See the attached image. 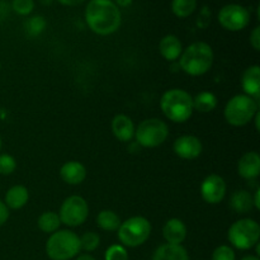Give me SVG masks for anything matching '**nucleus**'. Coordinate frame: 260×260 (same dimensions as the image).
<instances>
[{"label":"nucleus","mask_w":260,"mask_h":260,"mask_svg":"<svg viewBox=\"0 0 260 260\" xmlns=\"http://www.w3.org/2000/svg\"><path fill=\"white\" fill-rule=\"evenodd\" d=\"M85 22L96 35L109 36L121 27V10L112 0H90L85 8Z\"/></svg>","instance_id":"1"},{"label":"nucleus","mask_w":260,"mask_h":260,"mask_svg":"<svg viewBox=\"0 0 260 260\" xmlns=\"http://www.w3.org/2000/svg\"><path fill=\"white\" fill-rule=\"evenodd\" d=\"M215 53L206 42H194L183 50L179 57V66L190 76L205 75L212 68Z\"/></svg>","instance_id":"2"},{"label":"nucleus","mask_w":260,"mask_h":260,"mask_svg":"<svg viewBox=\"0 0 260 260\" xmlns=\"http://www.w3.org/2000/svg\"><path fill=\"white\" fill-rule=\"evenodd\" d=\"M160 108L169 121L184 123L193 114V96L183 89H170L162 94Z\"/></svg>","instance_id":"3"},{"label":"nucleus","mask_w":260,"mask_h":260,"mask_svg":"<svg viewBox=\"0 0 260 260\" xmlns=\"http://www.w3.org/2000/svg\"><path fill=\"white\" fill-rule=\"evenodd\" d=\"M80 250V238L71 230L55 231L46 243V253L51 260H70Z\"/></svg>","instance_id":"4"},{"label":"nucleus","mask_w":260,"mask_h":260,"mask_svg":"<svg viewBox=\"0 0 260 260\" xmlns=\"http://www.w3.org/2000/svg\"><path fill=\"white\" fill-rule=\"evenodd\" d=\"M258 111L259 102L246 94H238L226 103L223 116L231 126L243 127L253 121Z\"/></svg>","instance_id":"5"},{"label":"nucleus","mask_w":260,"mask_h":260,"mask_svg":"<svg viewBox=\"0 0 260 260\" xmlns=\"http://www.w3.org/2000/svg\"><path fill=\"white\" fill-rule=\"evenodd\" d=\"M117 231L122 245L127 248H137L146 243L151 235V223L146 217L134 216L121 222Z\"/></svg>","instance_id":"6"},{"label":"nucleus","mask_w":260,"mask_h":260,"mask_svg":"<svg viewBox=\"0 0 260 260\" xmlns=\"http://www.w3.org/2000/svg\"><path fill=\"white\" fill-rule=\"evenodd\" d=\"M260 226L255 220L241 218L230 226L228 239L234 248L239 250H249L259 243Z\"/></svg>","instance_id":"7"},{"label":"nucleus","mask_w":260,"mask_h":260,"mask_svg":"<svg viewBox=\"0 0 260 260\" xmlns=\"http://www.w3.org/2000/svg\"><path fill=\"white\" fill-rule=\"evenodd\" d=\"M169 136V127L159 118H149L142 121L135 128L136 144L146 149H154L167 141Z\"/></svg>","instance_id":"8"},{"label":"nucleus","mask_w":260,"mask_h":260,"mask_svg":"<svg viewBox=\"0 0 260 260\" xmlns=\"http://www.w3.org/2000/svg\"><path fill=\"white\" fill-rule=\"evenodd\" d=\"M89 215L88 202L81 196H70L62 202L58 212L61 223L78 228L86 221Z\"/></svg>","instance_id":"9"},{"label":"nucleus","mask_w":260,"mask_h":260,"mask_svg":"<svg viewBox=\"0 0 260 260\" xmlns=\"http://www.w3.org/2000/svg\"><path fill=\"white\" fill-rule=\"evenodd\" d=\"M221 27L230 32H239L250 23V13L245 7L239 4H228L222 7L217 15Z\"/></svg>","instance_id":"10"},{"label":"nucleus","mask_w":260,"mask_h":260,"mask_svg":"<svg viewBox=\"0 0 260 260\" xmlns=\"http://www.w3.org/2000/svg\"><path fill=\"white\" fill-rule=\"evenodd\" d=\"M226 189L225 179L217 174H211L201 184V196L208 205H217L225 198Z\"/></svg>","instance_id":"11"},{"label":"nucleus","mask_w":260,"mask_h":260,"mask_svg":"<svg viewBox=\"0 0 260 260\" xmlns=\"http://www.w3.org/2000/svg\"><path fill=\"white\" fill-rule=\"evenodd\" d=\"M173 150H174L175 155L179 156L180 159L194 160L202 154L203 145L197 136L183 135L175 140L174 144H173Z\"/></svg>","instance_id":"12"},{"label":"nucleus","mask_w":260,"mask_h":260,"mask_svg":"<svg viewBox=\"0 0 260 260\" xmlns=\"http://www.w3.org/2000/svg\"><path fill=\"white\" fill-rule=\"evenodd\" d=\"M238 173L246 180H253L260 174V155L256 151H249L240 157Z\"/></svg>","instance_id":"13"},{"label":"nucleus","mask_w":260,"mask_h":260,"mask_svg":"<svg viewBox=\"0 0 260 260\" xmlns=\"http://www.w3.org/2000/svg\"><path fill=\"white\" fill-rule=\"evenodd\" d=\"M162 236L167 244L182 245V243L187 238V226L179 218H170L162 228Z\"/></svg>","instance_id":"14"},{"label":"nucleus","mask_w":260,"mask_h":260,"mask_svg":"<svg viewBox=\"0 0 260 260\" xmlns=\"http://www.w3.org/2000/svg\"><path fill=\"white\" fill-rule=\"evenodd\" d=\"M241 86L246 95L251 96L259 102L260 96V68L259 65H253L246 69L241 78Z\"/></svg>","instance_id":"15"},{"label":"nucleus","mask_w":260,"mask_h":260,"mask_svg":"<svg viewBox=\"0 0 260 260\" xmlns=\"http://www.w3.org/2000/svg\"><path fill=\"white\" fill-rule=\"evenodd\" d=\"M60 177L63 182L70 185L81 184L86 178V168L80 161L71 160L61 167Z\"/></svg>","instance_id":"16"},{"label":"nucleus","mask_w":260,"mask_h":260,"mask_svg":"<svg viewBox=\"0 0 260 260\" xmlns=\"http://www.w3.org/2000/svg\"><path fill=\"white\" fill-rule=\"evenodd\" d=\"M112 132L117 140L128 142L135 137V124L126 114H117L112 121Z\"/></svg>","instance_id":"17"},{"label":"nucleus","mask_w":260,"mask_h":260,"mask_svg":"<svg viewBox=\"0 0 260 260\" xmlns=\"http://www.w3.org/2000/svg\"><path fill=\"white\" fill-rule=\"evenodd\" d=\"M159 51L167 61H175L180 57L183 52L182 42L174 35H167L161 38L159 43Z\"/></svg>","instance_id":"18"},{"label":"nucleus","mask_w":260,"mask_h":260,"mask_svg":"<svg viewBox=\"0 0 260 260\" xmlns=\"http://www.w3.org/2000/svg\"><path fill=\"white\" fill-rule=\"evenodd\" d=\"M29 200V192L24 185H13L5 193L4 203L9 210H20L27 205Z\"/></svg>","instance_id":"19"},{"label":"nucleus","mask_w":260,"mask_h":260,"mask_svg":"<svg viewBox=\"0 0 260 260\" xmlns=\"http://www.w3.org/2000/svg\"><path fill=\"white\" fill-rule=\"evenodd\" d=\"M152 260H189V255L182 245L165 243L155 250Z\"/></svg>","instance_id":"20"},{"label":"nucleus","mask_w":260,"mask_h":260,"mask_svg":"<svg viewBox=\"0 0 260 260\" xmlns=\"http://www.w3.org/2000/svg\"><path fill=\"white\" fill-rule=\"evenodd\" d=\"M230 207L234 212L245 215L254 208L253 196L245 189L236 190L230 197Z\"/></svg>","instance_id":"21"},{"label":"nucleus","mask_w":260,"mask_h":260,"mask_svg":"<svg viewBox=\"0 0 260 260\" xmlns=\"http://www.w3.org/2000/svg\"><path fill=\"white\" fill-rule=\"evenodd\" d=\"M217 107V96L211 91H201L193 98V109L201 113H210Z\"/></svg>","instance_id":"22"},{"label":"nucleus","mask_w":260,"mask_h":260,"mask_svg":"<svg viewBox=\"0 0 260 260\" xmlns=\"http://www.w3.org/2000/svg\"><path fill=\"white\" fill-rule=\"evenodd\" d=\"M96 225L104 231H117L121 225V218L111 210H103L96 216Z\"/></svg>","instance_id":"23"},{"label":"nucleus","mask_w":260,"mask_h":260,"mask_svg":"<svg viewBox=\"0 0 260 260\" xmlns=\"http://www.w3.org/2000/svg\"><path fill=\"white\" fill-rule=\"evenodd\" d=\"M38 229L45 234H53L60 229L61 221L58 217V213L52 212V211H47L43 212L42 215L38 217L37 221Z\"/></svg>","instance_id":"24"},{"label":"nucleus","mask_w":260,"mask_h":260,"mask_svg":"<svg viewBox=\"0 0 260 260\" xmlns=\"http://www.w3.org/2000/svg\"><path fill=\"white\" fill-rule=\"evenodd\" d=\"M197 9V0H173L172 10L175 17L188 18Z\"/></svg>","instance_id":"25"},{"label":"nucleus","mask_w":260,"mask_h":260,"mask_svg":"<svg viewBox=\"0 0 260 260\" xmlns=\"http://www.w3.org/2000/svg\"><path fill=\"white\" fill-rule=\"evenodd\" d=\"M46 25H47V23H46L45 18L41 17V15H33V17L28 18L27 22L24 23V29L30 37H36L46 29Z\"/></svg>","instance_id":"26"},{"label":"nucleus","mask_w":260,"mask_h":260,"mask_svg":"<svg viewBox=\"0 0 260 260\" xmlns=\"http://www.w3.org/2000/svg\"><path fill=\"white\" fill-rule=\"evenodd\" d=\"M79 238H80L81 250L88 251V253L96 250L99 244H101V238H99L98 234L93 233V231H88V233L84 234L83 236H79Z\"/></svg>","instance_id":"27"},{"label":"nucleus","mask_w":260,"mask_h":260,"mask_svg":"<svg viewBox=\"0 0 260 260\" xmlns=\"http://www.w3.org/2000/svg\"><path fill=\"white\" fill-rule=\"evenodd\" d=\"M104 259L106 260H128V253H127L126 246L119 245V244L111 245L106 250Z\"/></svg>","instance_id":"28"},{"label":"nucleus","mask_w":260,"mask_h":260,"mask_svg":"<svg viewBox=\"0 0 260 260\" xmlns=\"http://www.w3.org/2000/svg\"><path fill=\"white\" fill-rule=\"evenodd\" d=\"M17 168V161L9 154H0V174L10 175Z\"/></svg>","instance_id":"29"},{"label":"nucleus","mask_w":260,"mask_h":260,"mask_svg":"<svg viewBox=\"0 0 260 260\" xmlns=\"http://www.w3.org/2000/svg\"><path fill=\"white\" fill-rule=\"evenodd\" d=\"M12 9L19 15H28L35 9L33 0H13Z\"/></svg>","instance_id":"30"},{"label":"nucleus","mask_w":260,"mask_h":260,"mask_svg":"<svg viewBox=\"0 0 260 260\" xmlns=\"http://www.w3.org/2000/svg\"><path fill=\"white\" fill-rule=\"evenodd\" d=\"M212 260H236L235 251L229 245H220L212 253Z\"/></svg>","instance_id":"31"},{"label":"nucleus","mask_w":260,"mask_h":260,"mask_svg":"<svg viewBox=\"0 0 260 260\" xmlns=\"http://www.w3.org/2000/svg\"><path fill=\"white\" fill-rule=\"evenodd\" d=\"M249 41H250V45L254 50L260 51V27L259 25H256V27L253 29V32L250 33V38H249Z\"/></svg>","instance_id":"32"},{"label":"nucleus","mask_w":260,"mask_h":260,"mask_svg":"<svg viewBox=\"0 0 260 260\" xmlns=\"http://www.w3.org/2000/svg\"><path fill=\"white\" fill-rule=\"evenodd\" d=\"M8 218H9V208L5 206L3 201H0V228L7 222Z\"/></svg>","instance_id":"33"},{"label":"nucleus","mask_w":260,"mask_h":260,"mask_svg":"<svg viewBox=\"0 0 260 260\" xmlns=\"http://www.w3.org/2000/svg\"><path fill=\"white\" fill-rule=\"evenodd\" d=\"M210 19H211V12L208 10L207 7H205L202 9V12H201L200 17H198V25L202 27V23L203 20H205V27H206V25L208 24V22H210Z\"/></svg>","instance_id":"34"},{"label":"nucleus","mask_w":260,"mask_h":260,"mask_svg":"<svg viewBox=\"0 0 260 260\" xmlns=\"http://www.w3.org/2000/svg\"><path fill=\"white\" fill-rule=\"evenodd\" d=\"M57 2L62 5H68V7H75V5L81 4L84 0H57Z\"/></svg>","instance_id":"35"},{"label":"nucleus","mask_w":260,"mask_h":260,"mask_svg":"<svg viewBox=\"0 0 260 260\" xmlns=\"http://www.w3.org/2000/svg\"><path fill=\"white\" fill-rule=\"evenodd\" d=\"M132 2L134 0H114V4L117 5V7H121V8H126V7H129V5L132 4Z\"/></svg>","instance_id":"36"},{"label":"nucleus","mask_w":260,"mask_h":260,"mask_svg":"<svg viewBox=\"0 0 260 260\" xmlns=\"http://www.w3.org/2000/svg\"><path fill=\"white\" fill-rule=\"evenodd\" d=\"M253 203H254V207L256 210H260V189L255 190V194H254L253 198Z\"/></svg>","instance_id":"37"},{"label":"nucleus","mask_w":260,"mask_h":260,"mask_svg":"<svg viewBox=\"0 0 260 260\" xmlns=\"http://www.w3.org/2000/svg\"><path fill=\"white\" fill-rule=\"evenodd\" d=\"M254 122H255V128H256V131H259V128H260V112L258 111L256 112V114L255 116H254Z\"/></svg>","instance_id":"38"},{"label":"nucleus","mask_w":260,"mask_h":260,"mask_svg":"<svg viewBox=\"0 0 260 260\" xmlns=\"http://www.w3.org/2000/svg\"><path fill=\"white\" fill-rule=\"evenodd\" d=\"M76 260H95V258L91 255H89V254H81V255H79Z\"/></svg>","instance_id":"39"},{"label":"nucleus","mask_w":260,"mask_h":260,"mask_svg":"<svg viewBox=\"0 0 260 260\" xmlns=\"http://www.w3.org/2000/svg\"><path fill=\"white\" fill-rule=\"evenodd\" d=\"M241 260H260V259H259V256H256V255H246V256H244Z\"/></svg>","instance_id":"40"},{"label":"nucleus","mask_w":260,"mask_h":260,"mask_svg":"<svg viewBox=\"0 0 260 260\" xmlns=\"http://www.w3.org/2000/svg\"><path fill=\"white\" fill-rule=\"evenodd\" d=\"M41 2H42L45 5H50L51 3H52V0H41Z\"/></svg>","instance_id":"41"},{"label":"nucleus","mask_w":260,"mask_h":260,"mask_svg":"<svg viewBox=\"0 0 260 260\" xmlns=\"http://www.w3.org/2000/svg\"><path fill=\"white\" fill-rule=\"evenodd\" d=\"M2 146H3V142H2V137H0V150H2Z\"/></svg>","instance_id":"42"},{"label":"nucleus","mask_w":260,"mask_h":260,"mask_svg":"<svg viewBox=\"0 0 260 260\" xmlns=\"http://www.w3.org/2000/svg\"><path fill=\"white\" fill-rule=\"evenodd\" d=\"M0 69H2V65H0Z\"/></svg>","instance_id":"43"}]
</instances>
